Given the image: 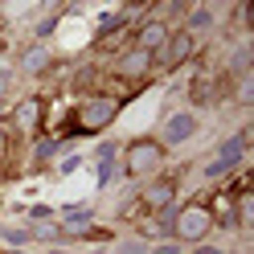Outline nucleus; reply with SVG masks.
I'll return each mask as SVG.
<instances>
[{
    "mask_svg": "<svg viewBox=\"0 0 254 254\" xmlns=\"http://www.w3.org/2000/svg\"><path fill=\"white\" fill-rule=\"evenodd\" d=\"M197 135V115L193 111H177V115H168V123H164V139L160 144L168 148V144H185V139H193Z\"/></svg>",
    "mask_w": 254,
    "mask_h": 254,
    "instance_id": "6e6552de",
    "label": "nucleus"
},
{
    "mask_svg": "<svg viewBox=\"0 0 254 254\" xmlns=\"http://www.w3.org/2000/svg\"><path fill=\"white\" fill-rule=\"evenodd\" d=\"M12 119H17V131H25V135L41 131V119H45V99H41V94H29V99H21L17 107H12Z\"/></svg>",
    "mask_w": 254,
    "mask_h": 254,
    "instance_id": "0eeeda50",
    "label": "nucleus"
},
{
    "mask_svg": "<svg viewBox=\"0 0 254 254\" xmlns=\"http://www.w3.org/2000/svg\"><path fill=\"white\" fill-rule=\"evenodd\" d=\"M185 17H189V25H185V33H201V29H213V21H217V12H213V8H205V4H197V8H189Z\"/></svg>",
    "mask_w": 254,
    "mask_h": 254,
    "instance_id": "4468645a",
    "label": "nucleus"
},
{
    "mask_svg": "<svg viewBox=\"0 0 254 254\" xmlns=\"http://www.w3.org/2000/svg\"><path fill=\"white\" fill-rule=\"evenodd\" d=\"M12 82H17V74H12V70H0V111H4V99H8Z\"/></svg>",
    "mask_w": 254,
    "mask_h": 254,
    "instance_id": "6ab92c4d",
    "label": "nucleus"
},
{
    "mask_svg": "<svg viewBox=\"0 0 254 254\" xmlns=\"http://www.w3.org/2000/svg\"><path fill=\"white\" fill-rule=\"evenodd\" d=\"M111 177H115V160H99V189H107Z\"/></svg>",
    "mask_w": 254,
    "mask_h": 254,
    "instance_id": "aec40b11",
    "label": "nucleus"
},
{
    "mask_svg": "<svg viewBox=\"0 0 254 254\" xmlns=\"http://www.w3.org/2000/svg\"><path fill=\"white\" fill-rule=\"evenodd\" d=\"M213 230V213H209V205H181L177 217H172V242H193L201 246L205 238H209Z\"/></svg>",
    "mask_w": 254,
    "mask_h": 254,
    "instance_id": "7ed1b4c3",
    "label": "nucleus"
},
{
    "mask_svg": "<svg viewBox=\"0 0 254 254\" xmlns=\"http://www.w3.org/2000/svg\"><path fill=\"white\" fill-rule=\"evenodd\" d=\"M119 99L115 94H90V99H82V107H78V123H74V131H82V135H94V131H107L111 123L119 119Z\"/></svg>",
    "mask_w": 254,
    "mask_h": 254,
    "instance_id": "f03ea898",
    "label": "nucleus"
},
{
    "mask_svg": "<svg viewBox=\"0 0 254 254\" xmlns=\"http://www.w3.org/2000/svg\"><path fill=\"white\" fill-rule=\"evenodd\" d=\"M242 152H246V131H238V135H230L226 144L217 148V156H213V160H221V164L238 168V164H242Z\"/></svg>",
    "mask_w": 254,
    "mask_h": 254,
    "instance_id": "ddd939ff",
    "label": "nucleus"
},
{
    "mask_svg": "<svg viewBox=\"0 0 254 254\" xmlns=\"http://www.w3.org/2000/svg\"><path fill=\"white\" fill-rule=\"evenodd\" d=\"M50 66H54V54L45 50V45H29V50L21 54V70L25 74H45Z\"/></svg>",
    "mask_w": 254,
    "mask_h": 254,
    "instance_id": "f8f14e48",
    "label": "nucleus"
},
{
    "mask_svg": "<svg viewBox=\"0 0 254 254\" xmlns=\"http://www.w3.org/2000/svg\"><path fill=\"white\" fill-rule=\"evenodd\" d=\"M168 33H172V29H168L164 21H144V25H139V33H135V50H144V54L156 58V54L164 50Z\"/></svg>",
    "mask_w": 254,
    "mask_h": 254,
    "instance_id": "1a4fd4ad",
    "label": "nucleus"
},
{
    "mask_svg": "<svg viewBox=\"0 0 254 254\" xmlns=\"http://www.w3.org/2000/svg\"><path fill=\"white\" fill-rule=\"evenodd\" d=\"M139 205H144V209H152V213H160V209H168V205H177V181H172V177H152L144 189H139Z\"/></svg>",
    "mask_w": 254,
    "mask_h": 254,
    "instance_id": "20e7f679",
    "label": "nucleus"
},
{
    "mask_svg": "<svg viewBox=\"0 0 254 254\" xmlns=\"http://www.w3.org/2000/svg\"><path fill=\"white\" fill-rule=\"evenodd\" d=\"M29 242H58L62 238V226H58V217H29Z\"/></svg>",
    "mask_w": 254,
    "mask_h": 254,
    "instance_id": "9b49d317",
    "label": "nucleus"
},
{
    "mask_svg": "<svg viewBox=\"0 0 254 254\" xmlns=\"http://www.w3.org/2000/svg\"><path fill=\"white\" fill-rule=\"evenodd\" d=\"M58 226H62V238H103L94 230V209H86V205H70L66 217H58Z\"/></svg>",
    "mask_w": 254,
    "mask_h": 254,
    "instance_id": "423d86ee",
    "label": "nucleus"
},
{
    "mask_svg": "<svg viewBox=\"0 0 254 254\" xmlns=\"http://www.w3.org/2000/svg\"><path fill=\"white\" fill-rule=\"evenodd\" d=\"M230 70H234L238 78H246V70H250V50H246V45H238V50H234V58H230Z\"/></svg>",
    "mask_w": 254,
    "mask_h": 254,
    "instance_id": "dca6fc26",
    "label": "nucleus"
},
{
    "mask_svg": "<svg viewBox=\"0 0 254 254\" xmlns=\"http://www.w3.org/2000/svg\"><path fill=\"white\" fill-rule=\"evenodd\" d=\"M50 254H70V250H50Z\"/></svg>",
    "mask_w": 254,
    "mask_h": 254,
    "instance_id": "393cba45",
    "label": "nucleus"
},
{
    "mask_svg": "<svg viewBox=\"0 0 254 254\" xmlns=\"http://www.w3.org/2000/svg\"><path fill=\"white\" fill-rule=\"evenodd\" d=\"M242 254H246V250H242Z\"/></svg>",
    "mask_w": 254,
    "mask_h": 254,
    "instance_id": "a878e982",
    "label": "nucleus"
},
{
    "mask_svg": "<svg viewBox=\"0 0 254 254\" xmlns=\"http://www.w3.org/2000/svg\"><path fill=\"white\" fill-rule=\"evenodd\" d=\"M119 152H123V172L131 181H152L156 172H160L164 156H168V148L160 144V139H152V135H139V139H131V144L119 148Z\"/></svg>",
    "mask_w": 254,
    "mask_h": 254,
    "instance_id": "f257e3e1",
    "label": "nucleus"
},
{
    "mask_svg": "<svg viewBox=\"0 0 254 254\" xmlns=\"http://www.w3.org/2000/svg\"><path fill=\"white\" fill-rule=\"evenodd\" d=\"M0 238H4L8 246H21V242H29V230H21V226H8V230H0Z\"/></svg>",
    "mask_w": 254,
    "mask_h": 254,
    "instance_id": "a211bd4d",
    "label": "nucleus"
},
{
    "mask_svg": "<svg viewBox=\"0 0 254 254\" xmlns=\"http://www.w3.org/2000/svg\"><path fill=\"white\" fill-rule=\"evenodd\" d=\"M123 25H127V12H107V17L99 21V33H94V37L103 41V37H111V33H115V29H123Z\"/></svg>",
    "mask_w": 254,
    "mask_h": 254,
    "instance_id": "2eb2a0df",
    "label": "nucleus"
},
{
    "mask_svg": "<svg viewBox=\"0 0 254 254\" xmlns=\"http://www.w3.org/2000/svg\"><path fill=\"white\" fill-rule=\"evenodd\" d=\"M197 54V41H193V33H185V29H177V33H168V41H164V50H160V66L164 70H181L189 58Z\"/></svg>",
    "mask_w": 254,
    "mask_h": 254,
    "instance_id": "39448f33",
    "label": "nucleus"
},
{
    "mask_svg": "<svg viewBox=\"0 0 254 254\" xmlns=\"http://www.w3.org/2000/svg\"><path fill=\"white\" fill-rule=\"evenodd\" d=\"M250 99H254V82H250V78H242V82H238V103L250 107Z\"/></svg>",
    "mask_w": 254,
    "mask_h": 254,
    "instance_id": "412c9836",
    "label": "nucleus"
},
{
    "mask_svg": "<svg viewBox=\"0 0 254 254\" xmlns=\"http://www.w3.org/2000/svg\"><path fill=\"white\" fill-rule=\"evenodd\" d=\"M193 254H221V250H217V246H205V242H201V246H197Z\"/></svg>",
    "mask_w": 254,
    "mask_h": 254,
    "instance_id": "b1692460",
    "label": "nucleus"
},
{
    "mask_svg": "<svg viewBox=\"0 0 254 254\" xmlns=\"http://www.w3.org/2000/svg\"><path fill=\"white\" fill-rule=\"evenodd\" d=\"M54 156H58V139H37V164L54 160Z\"/></svg>",
    "mask_w": 254,
    "mask_h": 254,
    "instance_id": "f3484780",
    "label": "nucleus"
},
{
    "mask_svg": "<svg viewBox=\"0 0 254 254\" xmlns=\"http://www.w3.org/2000/svg\"><path fill=\"white\" fill-rule=\"evenodd\" d=\"M8 156V131H4V123H0V160Z\"/></svg>",
    "mask_w": 254,
    "mask_h": 254,
    "instance_id": "5701e85b",
    "label": "nucleus"
},
{
    "mask_svg": "<svg viewBox=\"0 0 254 254\" xmlns=\"http://www.w3.org/2000/svg\"><path fill=\"white\" fill-rule=\"evenodd\" d=\"M152 62H156L152 54H144V50H135V45H131V50L115 62V74H119V78H144V74L152 70Z\"/></svg>",
    "mask_w": 254,
    "mask_h": 254,
    "instance_id": "9d476101",
    "label": "nucleus"
},
{
    "mask_svg": "<svg viewBox=\"0 0 254 254\" xmlns=\"http://www.w3.org/2000/svg\"><path fill=\"white\" fill-rule=\"evenodd\" d=\"M115 156H119L115 144H103V148H99V160H115Z\"/></svg>",
    "mask_w": 254,
    "mask_h": 254,
    "instance_id": "4be33fe9",
    "label": "nucleus"
}]
</instances>
